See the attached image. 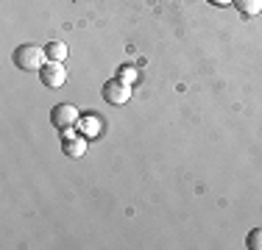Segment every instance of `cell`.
<instances>
[{
  "label": "cell",
  "mask_w": 262,
  "mask_h": 250,
  "mask_svg": "<svg viewBox=\"0 0 262 250\" xmlns=\"http://www.w3.org/2000/svg\"><path fill=\"white\" fill-rule=\"evenodd\" d=\"M11 61H14V67H20L26 72H39L48 64V53H45V47L26 42V45H17V50L11 53Z\"/></svg>",
  "instance_id": "6da1fadb"
},
{
  "label": "cell",
  "mask_w": 262,
  "mask_h": 250,
  "mask_svg": "<svg viewBox=\"0 0 262 250\" xmlns=\"http://www.w3.org/2000/svg\"><path fill=\"white\" fill-rule=\"evenodd\" d=\"M78 120H81V111L73 103H59V106H53V111H51V122H53L56 131L76 128Z\"/></svg>",
  "instance_id": "7a4b0ae2"
},
{
  "label": "cell",
  "mask_w": 262,
  "mask_h": 250,
  "mask_svg": "<svg viewBox=\"0 0 262 250\" xmlns=\"http://www.w3.org/2000/svg\"><path fill=\"white\" fill-rule=\"evenodd\" d=\"M101 95H103L106 103H112V106H126L131 100V84H126V81H120V78H109L103 84Z\"/></svg>",
  "instance_id": "3957f363"
},
{
  "label": "cell",
  "mask_w": 262,
  "mask_h": 250,
  "mask_svg": "<svg viewBox=\"0 0 262 250\" xmlns=\"http://www.w3.org/2000/svg\"><path fill=\"white\" fill-rule=\"evenodd\" d=\"M86 136L78 134V128H67L61 131V150H64V156H70V159H81V156H86Z\"/></svg>",
  "instance_id": "277c9868"
},
{
  "label": "cell",
  "mask_w": 262,
  "mask_h": 250,
  "mask_svg": "<svg viewBox=\"0 0 262 250\" xmlns=\"http://www.w3.org/2000/svg\"><path fill=\"white\" fill-rule=\"evenodd\" d=\"M39 81H42V86H45V89H61V86H64V81H67L64 64H59V61H48V64L39 70Z\"/></svg>",
  "instance_id": "5b68a950"
},
{
  "label": "cell",
  "mask_w": 262,
  "mask_h": 250,
  "mask_svg": "<svg viewBox=\"0 0 262 250\" xmlns=\"http://www.w3.org/2000/svg\"><path fill=\"white\" fill-rule=\"evenodd\" d=\"M76 128H78V134L86 136V139H98L101 131H103V122H101V117H95V114H81Z\"/></svg>",
  "instance_id": "8992f818"
},
{
  "label": "cell",
  "mask_w": 262,
  "mask_h": 250,
  "mask_svg": "<svg viewBox=\"0 0 262 250\" xmlns=\"http://www.w3.org/2000/svg\"><path fill=\"white\" fill-rule=\"evenodd\" d=\"M232 6L240 11L243 17H257L262 11V0H234Z\"/></svg>",
  "instance_id": "52a82bcc"
},
{
  "label": "cell",
  "mask_w": 262,
  "mask_h": 250,
  "mask_svg": "<svg viewBox=\"0 0 262 250\" xmlns=\"http://www.w3.org/2000/svg\"><path fill=\"white\" fill-rule=\"evenodd\" d=\"M45 53H48V61H59V64H64V59H67V45H64V42H48V45H45Z\"/></svg>",
  "instance_id": "ba28073f"
},
{
  "label": "cell",
  "mask_w": 262,
  "mask_h": 250,
  "mask_svg": "<svg viewBox=\"0 0 262 250\" xmlns=\"http://www.w3.org/2000/svg\"><path fill=\"white\" fill-rule=\"evenodd\" d=\"M246 247L248 250H262V228H251V231H248Z\"/></svg>",
  "instance_id": "9c48e42d"
},
{
  "label": "cell",
  "mask_w": 262,
  "mask_h": 250,
  "mask_svg": "<svg viewBox=\"0 0 262 250\" xmlns=\"http://www.w3.org/2000/svg\"><path fill=\"white\" fill-rule=\"evenodd\" d=\"M117 78L126 81V84H134V81L140 78V75H137V70H134L131 64H123V67H120V72H117Z\"/></svg>",
  "instance_id": "30bf717a"
},
{
  "label": "cell",
  "mask_w": 262,
  "mask_h": 250,
  "mask_svg": "<svg viewBox=\"0 0 262 250\" xmlns=\"http://www.w3.org/2000/svg\"><path fill=\"white\" fill-rule=\"evenodd\" d=\"M209 6H229V3H234V0H207Z\"/></svg>",
  "instance_id": "8fae6325"
}]
</instances>
